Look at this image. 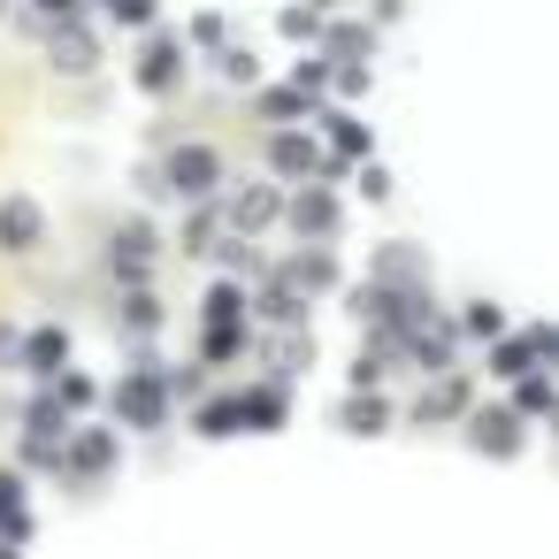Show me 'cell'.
Segmentation results:
<instances>
[{"instance_id":"1","label":"cell","mask_w":559,"mask_h":559,"mask_svg":"<svg viewBox=\"0 0 559 559\" xmlns=\"http://www.w3.org/2000/svg\"><path fill=\"white\" fill-rule=\"evenodd\" d=\"M215 177H223V169H215V154H207V146H185V154L169 162V185H177L185 200H207V192H215Z\"/></svg>"},{"instance_id":"2","label":"cell","mask_w":559,"mask_h":559,"mask_svg":"<svg viewBox=\"0 0 559 559\" xmlns=\"http://www.w3.org/2000/svg\"><path fill=\"white\" fill-rule=\"evenodd\" d=\"M39 230H47V223H39V207H32V200H9V207H0V253H32V246H39Z\"/></svg>"},{"instance_id":"3","label":"cell","mask_w":559,"mask_h":559,"mask_svg":"<svg viewBox=\"0 0 559 559\" xmlns=\"http://www.w3.org/2000/svg\"><path fill=\"white\" fill-rule=\"evenodd\" d=\"M116 406H123V421L154 429V421H162V383H154V376H131V383L116 391Z\"/></svg>"},{"instance_id":"4","label":"cell","mask_w":559,"mask_h":559,"mask_svg":"<svg viewBox=\"0 0 559 559\" xmlns=\"http://www.w3.org/2000/svg\"><path fill=\"white\" fill-rule=\"evenodd\" d=\"M536 353H544V330H536V337H513V345H490V368H498V376H528Z\"/></svg>"},{"instance_id":"5","label":"cell","mask_w":559,"mask_h":559,"mask_svg":"<svg viewBox=\"0 0 559 559\" xmlns=\"http://www.w3.org/2000/svg\"><path fill=\"white\" fill-rule=\"evenodd\" d=\"M139 85H146V93H169V85H177V47H169V39H162V47H146Z\"/></svg>"},{"instance_id":"6","label":"cell","mask_w":559,"mask_h":559,"mask_svg":"<svg viewBox=\"0 0 559 559\" xmlns=\"http://www.w3.org/2000/svg\"><path fill=\"white\" fill-rule=\"evenodd\" d=\"M269 154H276V169H284V177H307V169H322V154H314V139H299V131H292V139H276Z\"/></svg>"},{"instance_id":"7","label":"cell","mask_w":559,"mask_h":559,"mask_svg":"<svg viewBox=\"0 0 559 559\" xmlns=\"http://www.w3.org/2000/svg\"><path fill=\"white\" fill-rule=\"evenodd\" d=\"M292 223H299V230H337V200H330V192H299V200H292Z\"/></svg>"},{"instance_id":"8","label":"cell","mask_w":559,"mask_h":559,"mask_svg":"<svg viewBox=\"0 0 559 559\" xmlns=\"http://www.w3.org/2000/svg\"><path fill=\"white\" fill-rule=\"evenodd\" d=\"M16 536H24V483L0 475V544H16Z\"/></svg>"},{"instance_id":"9","label":"cell","mask_w":559,"mask_h":559,"mask_svg":"<svg viewBox=\"0 0 559 559\" xmlns=\"http://www.w3.org/2000/svg\"><path fill=\"white\" fill-rule=\"evenodd\" d=\"M62 353H70V337H62V330H39V337L24 345V360H32L39 376H62Z\"/></svg>"},{"instance_id":"10","label":"cell","mask_w":559,"mask_h":559,"mask_svg":"<svg viewBox=\"0 0 559 559\" xmlns=\"http://www.w3.org/2000/svg\"><path fill=\"white\" fill-rule=\"evenodd\" d=\"M475 444H483V452H513V444H521V421H513V414H483V421H475Z\"/></svg>"},{"instance_id":"11","label":"cell","mask_w":559,"mask_h":559,"mask_svg":"<svg viewBox=\"0 0 559 559\" xmlns=\"http://www.w3.org/2000/svg\"><path fill=\"white\" fill-rule=\"evenodd\" d=\"M62 460H70V467H85V475H100V467H108V460H116V444H108V437H100V429H93V437H78V444H70V452H62Z\"/></svg>"},{"instance_id":"12","label":"cell","mask_w":559,"mask_h":559,"mask_svg":"<svg viewBox=\"0 0 559 559\" xmlns=\"http://www.w3.org/2000/svg\"><path fill=\"white\" fill-rule=\"evenodd\" d=\"M292 276H299V292H330V284H337V269H330V253H307V261H299Z\"/></svg>"},{"instance_id":"13","label":"cell","mask_w":559,"mask_h":559,"mask_svg":"<svg viewBox=\"0 0 559 559\" xmlns=\"http://www.w3.org/2000/svg\"><path fill=\"white\" fill-rule=\"evenodd\" d=\"M55 62H62V70H93V39H85V32H62Z\"/></svg>"},{"instance_id":"14","label":"cell","mask_w":559,"mask_h":559,"mask_svg":"<svg viewBox=\"0 0 559 559\" xmlns=\"http://www.w3.org/2000/svg\"><path fill=\"white\" fill-rule=\"evenodd\" d=\"M269 215H276V192H246L238 200V230H261Z\"/></svg>"},{"instance_id":"15","label":"cell","mask_w":559,"mask_h":559,"mask_svg":"<svg viewBox=\"0 0 559 559\" xmlns=\"http://www.w3.org/2000/svg\"><path fill=\"white\" fill-rule=\"evenodd\" d=\"M345 421H353L360 437H376V429H383L391 414H383V399H353V406H345Z\"/></svg>"},{"instance_id":"16","label":"cell","mask_w":559,"mask_h":559,"mask_svg":"<svg viewBox=\"0 0 559 559\" xmlns=\"http://www.w3.org/2000/svg\"><path fill=\"white\" fill-rule=\"evenodd\" d=\"M322 123H330V139H337L345 154H368V131H360L353 116H322Z\"/></svg>"},{"instance_id":"17","label":"cell","mask_w":559,"mask_h":559,"mask_svg":"<svg viewBox=\"0 0 559 559\" xmlns=\"http://www.w3.org/2000/svg\"><path fill=\"white\" fill-rule=\"evenodd\" d=\"M276 414H284V399H276V391H253V399L238 406V421H276Z\"/></svg>"},{"instance_id":"18","label":"cell","mask_w":559,"mask_h":559,"mask_svg":"<svg viewBox=\"0 0 559 559\" xmlns=\"http://www.w3.org/2000/svg\"><path fill=\"white\" fill-rule=\"evenodd\" d=\"M230 429H238V406H207L200 414V437H230Z\"/></svg>"},{"instance_id":"19","label":"cell","mask_w":559,"mask_h":559,"mask_svg":"<svg viewBox=\"0 0 559 559\" xmlns=\"http://www.w3.org/2000/svg\"><path fill=\"white\" fill-rule=\"evenodd\" d=\"M376 269H383V276H399V284H414V276H421V261H414V253H383Z\"/></svg>"},{"instance_id":"20","label":"cell","mask_w":559,"mask_h":559,"mask_svg":"<svg viewBox=\"0 0 559 559\" xmlns=\"http://www.w3.org/2000/svg\"><path fill=\"white\" fill-rule=\"evenodd\" d=\"M108 16H116V24H146V16H154V0H108Z\"/></svg>"},{"instance_id":"21","label":"cell","mask_w":559,"mask_h":559,"mask_svg":"<svg viewBox=\"0 0 559 559\" xmlns=\"http://www.w3.org/2000/svg\"><path fill=\"white\" fill-rule=\"evenodd\" d=\"M544 399H551V391H544V376L528 368V383H521V406H528V414H544Z\"/></svg>"},{"instance_id":"22","label":"cell","mask_w":559,"mask_h":559,"mask_svg":"<svg viewBox=\"0 0 559 559\" xmlns=\"http://www.w3.org/2000/svg\"><path fill=\"white\" fill-rule=\"evenodd\" d=\"M39 9H47V16H70V9H78V0H39Z\"/></svg>"}]
</instances>
